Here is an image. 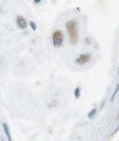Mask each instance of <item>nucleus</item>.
<instances>
[{
	"label": "nucleus",
	"instance_id": "nucleus-1",
	"mask_svg": "<svg viewBox=\"0 0 119 141\" xmlns=\"http://www.w3.org/2000/svg\"><path fill=\"white\" fill-rule=\"evenodd\" d=\"M67 32L69 35L70 41L72 44H76L78 40V25L77 22L74 20H69L66 24Z\"/></svg>",
	"mask_w": 119,
	"mask_h": 141
},
{
	"label": "nucleus",
	"instance_id": "nucleus-2",
	"mask_svg": "<svg viewBox=\"0 0 119 141\" xmlns=\"http://www.w3.org/2000/svg\"><path fill=\"white\" fill-rule=\"evenodd\" d=\"M63 34L60 30H56L53 33V43L55 47H60L63 43Z\"/></svg>",
	"mask_w": 119,
	"mask_h": 141
},
{
	"label": "nucleus",
	"instance_id": "nucleus-3",
	"mask_svg": "<svg viewBox=\"0 0 119 141\" xmlns=\"http://www.w3.org/2000/svg\"><path fill=\"white\" fill-rule=\"evenodd\" d=\"M90 58V54H82L76 59V62L78 63V64H79V65H84V64H86L87 62H89Z\"/></svg>",
	"mask_w": 119,
	"mask_h": 141
},
{
	"label": "nucleus",
	"instance_id": "nucleus-4",
	"mask_svg": "<svg viewBox=\"0 0 119 141\" xmlns=\"http://www.w3.org/2000/svg\"><path fill=\"white\" fill-rule=\"evenodd\" d=\"M17 25L21 28V29H26L27 27V21L22 16H18L17 17Z\"/></svg>",
	"mask_w": 119,
	"mask_h": 141
},
{
	"label": "nucleus",
	"instance_id": "nucleus-5",
	"mask_svg": "<svg viewBox=\"0 0 119 141\" xmlns=\"http://www.w3.org/2000/svg\"><path fill=\"white\" fill-rule=\"evenodd\" d=\"M3 128H4V131H5V133H6V136H7V137H8V141H12L11 137H10V133H9L8 125H7L6 124H3Z\"/></svg>",
	"mask_w": 119,
	"mask_h": 141
},
{
	"label": "nucleus",
	"instance_id": "nucleus-6",
	"mask_svg": "<svg viewBox=\"0 0 119 141\" xmlns=\"http://www.w3.org/2000/svg\"><path fill=\"white\" fill-rule=\"evenodd\" d=\"M79 95H80V89L76 88V90H75V97L78 99V98H79Z\"/></svg>",
	"mask_w": 119,
	"mask_h": 141
},
{
	"label": "nucleus",
	"instance_id": "nucleus-7",
	"mask_svg": "<svg viewBox=\"0 0 119 141\" xmlns=\"http://www.w3.org/2000/svg\"><path fill=\"white\" fill-rule=\"evenodd\" d=\"M95 113H96V109H93V110H92V111H91V112H90V113L88 114V117H89L90 119H91V118H92V117L95 115Z\"/></svg>",
	"mask_w": 119,
	"mask_h": 141
},
{
	"label": "nucleus",
	"instance_id": "nucleus-8",
	"mask_svg": "<svg viewBox=\"0 0 119 141\" xmlns=\"http://www.w3.org/2000/svg\"><path fill=\"white\" fill-rule=\"evenodd\" d=\"M118 91H119V84L118 85H117V88H116V89H115V92H114V93H113V95H112V101H113V100L115 99V94H116V93H117V92H118Z\"/></svg>",
	"mask_w": 119,
	"mask_h": 141
},
{
	"label": "nucleus",
	"instance_id": "nucleus-9",
	"mask_svg": "<svg viewBox=\"0 0 119 141\" xmlns=\"http://www.w3.org/2000/svg\"><path fill=\"white\" fill-rule=\"evenodd\" d=\"M30 25H31V27L32 28L33 30H36V28H37V27H36V25H35V23H34V22H32V21H31V22H30Z\"/></svg>",
	"mask_w": 119,
	"mask_h": 141
},
{
	"label": "nucleus",
	"instance_id": "nucleus-10",
	"mask_svg": "<svg viewBox=\"0 0 119 141\" xmlns=\"http://www.w3.org/2000/svg\"><path fill=\"white\" fill-rule=\"evenodd\" d=\"M40 1H41V0H34V2H35V3H39Z\"/></svg>",
	"mask_w": 119,
	"mask_h": 141
},
{
	"label": "nucleus",
	"instance_id": "nucleus-11",
	"mask_svg": "<svg viewBox=\"0 0 119 141\" xmlns=\"http://www.w3.org/2000/svg\"><path fill=\"white\" fill-rule=\"evenodd\" d=\"M2 141H4V140H2Z\"/></svg>",
	"mask_w": 119,
	"mask_h": 141
},
{
	"label": "nucleus",
	"instance_id": "nucleus-12",
	"mask_svg": "<svg viewBox=\"0 0 119 141\" xmlns=\"http://www.w3.org/2000/svg\"><path fill=\"white\" fill-rule=\"evenodd\" d=\"M118 129H119V127H118Z\"/></svg>",
	"mask_w": 119,
	"mask_h": 141
}]
</instances>
